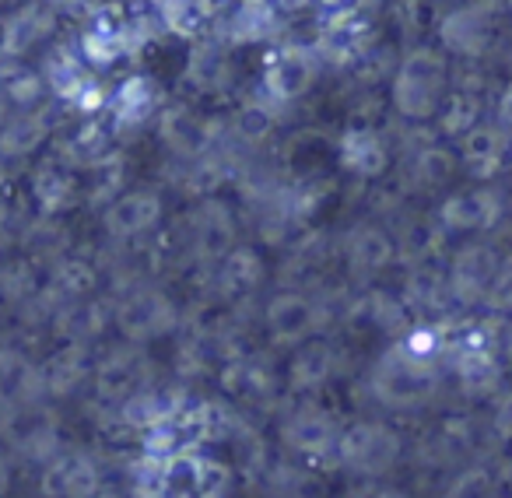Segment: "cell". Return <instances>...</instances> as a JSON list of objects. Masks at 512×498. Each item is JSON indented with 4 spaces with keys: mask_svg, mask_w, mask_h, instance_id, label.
Masks as SVG:
<instances>
[{
    "mask_svg": "<svg viewBox=\"0 0 512 498\" xmlns=\"http://www.w3.org/2000/svg\"><path fill=\"white\" fill-rule=\"evenodd\" d=\"M439 383H442L439 362L411 358L397 344L369 372L372 397L386 411H418V407H425L439 393Z\"/></svg>",
    "mask_w": 512,
    "mask_h": 498,
    "instance_id": "1",
    "label": "cell"
},
{
    "mask_svg": "<svg viewBox=\"0 0 512 498\" xmlns=\"http://www.w3.org/2000/svg\"><path fill=\"white\" fill-rule=\"evenodd\" d=\"M446 92H449V64L432 46H418V50L407 53L400 60L390 85L393 109L411 123L432 120L439 113Z\"/></svg>",
    "mask_w": 512,
    "mask_h": 498,
    "instance_id": "2",
    "label": "cell"
},
{
    "mask_svg": "<svg viewBox=\"0 0 512 498\" xmlns=\"http://www.w3.org/2000/svg\"><path fill=\"white\" fill-rule=\"evenodd\" d=\"M404 442L383 421H358L337 439V463L358 477H383L400 463Z\"/></svg>",
    "mask_w": 512,
    "mask_h": 498,
    "instance_id": "3",
    "label": "cell"
},
{
    "mask_svg": "<svg viewBox=\"0 0 512 498\" xmlns=\"http://www.w3.org/2000/svg\"><path fill=\"white\" fill-rule=\"evenodd\" d=\"M498 260H502V253H498L495 246H488V242H467V246L456 249L446 271L449 299L467 309L481 306L491 288V278H495V271H498Z\"/></svg>",
    "mask_w": 512,
    "mask_h": 498,
    "instance_id": "4",
    "label": "cell"
},
{
    "mask_svg": "<svg viewBox=\"0 0 512 498\" xmlns=\"http://www.w3.org/2000/svg\"><path fill=\"white\" fill-rule=\"evenodd\" d=\"M264 327L285 348L313 341L323 327V306L306 292H278L264 306Z\"/></svg>",
    "mask_w": 512,
    "mask_h": 498,
    "instance_id": "5",
    "label": "cell"
},
{
    "mask_svg": "<svg viewBox=\"0 0 512 498\" xmlns=\"http://www.w3.org/2000/svg\"><path fill=\"white\" fill-rule=\"evenodd\" d=\"M498 218H502V193L491 190V186H484V183L453 190L439 204L442 232H453V235L488 232V228L498 225Z\"/></svg>",
    "mask_w": 512,
    "mask_h": 498,
    "instance_id": "6",
    "label": "cell"
},
{
    "mask_svg": "<svg viewBox=\"0 0 512 498\" xmlns=\"http://www.w3.org/2000/svg\"><path fill=\"white\" fill-rule=\"evenodd\" d=\"M495 39V15L484 4H470V8H453L442 15L439 22V43L446 46L453 57L477 60Z\"/></svg>",
    "mask_w": 512,
    "mask_h": 498,
    "instance_id": "7",
    "label": "cell"
},
{
    "mask_svg": "<svg viewBox=\"0 0 512 498\" xmlns=\"http://www.w3.org/2000/svg\"><path fill=\"white\" fill-rule=\"evenodd\" d=\"M116 323L130 341H155V337L169 334L176 327V306L155 288H141L130 299H123Z\"/></svg>",
    "mask_w": 512,
    "mask_h": 498,
    "instance_id": "8",
    "label": "cell"
},
{
    "mask_svg": "<svg viewBox=\"0 0 512 498\" xmlns=\"http://www.w3.org/2000/svg\"><path fill=\"white\" fill-rule=\"evenodd\" d=\"M344 260L358 278H376L397 260V242L379 221H358L344 235Z\"/></svg>",
    "mask_w": 512,
    "mask_h": 498,
    "instance_id": "9",
    "label": "cell"
},
{
    "mask_svg": "<svg viewBox=\"0 0 512 498\" xmlns=\"http://www.w3.org/2000/svg\"><path fill=\"white\" fill-rule=\"evenodd\" d=\"M281 439L292 453L302 456H327L337 453V439H341V428L320 407H299L281 421Z\"/></svg>",
    "mask_w": 512,
    "mask_h": 498,
    "instance_id": "10",
    "label": "cell"
},
{
    "mask_svg": "<svg viewBox=\"0 0 512 498\" xmlns=\"http://www.w3.org/2000/svg\"><path fill=\"white\" fill-rule=\"evenodd\" d=\"M316 74H320V64H316L313 53L302 50V46H288V50L271 57L264 85H267V92H271V99L295 102L316 85Z\"/></svg>",
    "mask_w": 512,
    "mask_h": 498,
    "instance_id": "11",
    "label": "cell"
},
{
    "mask_svg": "<svg viewBox=\"0 0 512 498\" xmlns=\"http://www.w3.org/2000/svg\"><path fill=\"white\" fill-rule=\"evenodd\" d=\"M162 221V200L151 190H130L120 193L106 204L102 211V225H106L109 235L116 239H134V235H144Z\"/></svg>",
    "mask_w": 512,
    "mask_h": 498,
    "instance_id": "12",
    "label": "cell"
},
{
    "mask_svg": "<svg viewBox=\"0 0 512 498\" xmlns=\"http://www.w3.org/2000/svg\"><path fill=\"white\" fill-rule=\"evenodd\" d=\"M43 491L50 498H92L99 491V467L85 453H53L43 467Z\"/></svg>",
    "mask_w": 512,
    "mask_h": 498,
    "instance_id": "13",
    "label": "cell"
},
{
    "mask_svg": "<svg viewBox=\"0 0 512 498\" xmlns=\"http://www.w3.org/2000/svg\"><path fill=\"white\" fill-rule=\"evenodd\" d=\"M505 155H509V137L498 123H477L460 137V165L481 183L502 172Z\"/></svg>",
    "mask_w": 512,
    "mask_h": 498,
    "instance_id": "14",
    "label": "cell"
},
{
    "mask_svg": "<svg viewBox=\"0 0 512 498\" xmlns=\"http://www.w3.org/2000/svg\"><path fill=\"white\" fill-rule=\"evenodd\" d=\"M341 165L362 179H379L390 165V144L379 130L355 127L341 137Z\"/></svg>",
    "mask_w": 512,
    "mask_h": 498,
    "instance_id": "15",
    "label": "cell"
},
{
    "mask_svg": "<svg viewBox=\"0 0 512 498\" xmlns=\"http://www.w3.org/2000/svg\"><path fill=\"white\" fill-rule=\"evenodd\" d=\"M334 372H337L334 344L313 337V341H306V344L295 348L292 362H288V383H292V390L309 393V390H320L323 383H330Z\"/></svg>",
    "mask_w": 512,
    "mask_h": 498,
    "instance_id": "16",
    "label": "cell"
},
{
    "mask_svg": "<svg viewBox=\"0 0 512 498\" xmlns=\"http://www.w3.org/2000/svg\"><path fill=\"white\" fill-rule=\"evenodd\" d=\"M158 130H162V141L169 144L176 155H183V158H200L207 148H211V141H214L211 127H207V123L200 120L197 113H190V109H183V106L162 113V123H158Z\"/></svg>",
    "mask_w": 512,
    "mask_h": 498,
    "instance_id": "17",
    "label": "cell"
},
{
    "mask_svg": "<svg viewBox=\"0 0 512 498\" xmlns=\"http://www.w3.org/2000/svg\"><path fill=\"white\" fill-rule=\"evenodd\" d=\"M43 383V372L22 358L18 351H0V404L15 407H29L36 404V390Z\"/></svg>",
    "mask_w": 512,
    "mask_h": 498,
    "instance_id": "18",
    "label": "cell"
},
{
    "mask_svg": "<svg viewBox=\"0 0 512 498\" xmlns=\"http://www.w3.org/2000/svg\"><path fill=\"white\" fill-rule=\"evenodd\" d=\"M404 309H414V313H435L449 302L446 292V274L439 271L428 260H418V264L407 271L404 281Z\"/></svg>",
    "mask_w": 512,
    "mask_h": 498,
    "instance_id": "19",
    "label": "cell"
},
{
    "mask_svg": "<svg viewBox=\"0 0 512 498\" xmlns=\"http://www.w3.org/2000/svg\"><path fill=\"white\" fill-rule=\"evenodd\" d=\"M232 242H235L232 211L225 204H218V200H207L197 211V249L204 257L221 260L232 249Z\"/></svg>",
    "mask_w": 512,
    "mask_h": 498,
    "instance_id": "20",
    "label": "cell"
},
{
    "mask_svg": "<svg viewBox=\"0 0 512 498\" xmlns=\"http://www.w3.org/2000/svg\"><path fill=\"white\" fill-rule=\"evenodd\" d=\"M264 274H267L264 260H260V253H256V249H249V246H232L225 257H221L218 278H221V288H225V292H232V295L253 292V288L264 281Z\"/></svg>",
    "mask_w": 512,
    "mask_h": 498,
    "instance_id": "21",
    "label": "cell"
},
{
    "mask_svg": "<svg viewBox=\"0 0 512 498\" xmlns=\"http://www.w3.org/2000/svg\"><path fill=\"white\" fill-rule=\"evenodd\" d=\"M463 393H491L498 386V362L481 344H463L453 365Z\"/></svg>",
    "mask_w": 512,
    "mask_h": 498,
    "instance_id": "22",
    "label": "cell"
},
{
    "mask_svg": "<svg viewBox=\"0 0 512 498\" xmlns=\"http://www.w3.org/2000/svg\"><path fill=\"white\" fill-rule=\"evenodd\" d=\"M46 134V120L39 113H22V116H8V123L0 127V155L8 158H25L36 148H43Z\"/></svg>",
    "mask_w": 512,
    "mask_h": 498,
    "instance_id": "23",
    "label": "cell"
},
{
    "mask_svg": "<svg viewBox=\"0 0 512 498\" xmlns=\"http://www.w3.org/2000/svg\"><path fill=\"white\" fill-rule=\"evenodd\" d=\"M439 130L446 137H463L481 123V99L470 88H449L446 99L439 106Z\"/></svg>",
    "mask_w": 512,
    "mask_h": 498,
    "instance_id": "24",
    "label": "cell"
},
{
    "mask_svg": "<svg viewBox=\"0 0 512 498\" xmlns=\"http://www.w3.org/2000/svg\"><path fill=\"white\" fill-rule=\"evenodd\" d=\"M456 176V155L439 144H428V148H418L411 158V183L418 190H439L449 179Z\"/></svg>",
    "mask_w": 512,
    "mask_h": 498,
    "instance_id": "25",
    "label": "cell"
},
{
    "mask_svg": "<svg viewBox=\"0 0 512 498\" xmlns=\"http://www.w3.org/2000/svg\"><path fill=\"white\" fill-rule=\"evenodd\" d=\"M190 81L197 88H204V92H218V88L228 85V78H232V64H228V53L221 50L218 43H204L193 50L190 57Z\"/></svg>",
    "mask_w": 512,
    "mask_h": 498,
    "instance_id": "26",
    "label": "cell"
},
{
    "mask_svg": "<svg viewBox=\"0 0 512 498\" xmlns=\"http://www.w3.org/2000/svg\"><path fill=\"white\" fill-rule=\"evenodd\" d=\"M11 442H15L18 449H43V446H50L53 442V425H50V418H46L43 411H39L36 404H29V407H15L11 411Z\"/></svg>",
    "mask_w": 512,
    "mask_h": 498,
    "instance_id": "27",
    "label": "cell"
},
{
    "mask_svg": "<svg viewBox=\"0 0 512 498\" xmlns=\"http://www.w3.org/2000/svg\"><path fill=\"white\" fill-rule=\"evenodd\" d=\"M46 92V81L32 74V67H8L0 74V95L8 99V106H36Z\"/></svg>",
    "mask_w": 512,
    "mask_h": 498,
    "instance_id": "28",
    "label": "cell"
},
{
    "mask_svg": "<svg viewBox=\"0 0 512 498\" xmlns=\"http://www.w3.org/2000/svg\"><path fill=\"white\" fill-rule=\"evenodd\" d=\"M474 449V421L470 418H446L435 432V456H442V463H453L470 456Z\"/></svg>",
    "mask_w": 512,
    "mask_h": 498,
    "instance_id": "29",
    "label": "cell"
},
{
    "mask_svg": "<svg viewBox=\"0 0 512 498\" xmlns=\"http://www.w3.org/2000/svg\"><path fill=\"white\" fill-rule=\"evenodd\" d=\"M365 316H369L372 327L383 330V334H407V320H411L404 302L390 292H369V299H365Z\"/></svg>",
    "mask_w": 512,
    "mask_h": 498,
    "instance_id": "30",
    "label": "cell"
},
{
    "mask_svg": "<svg viewBox=\"0 0 512 498\" xmlns=\"http://www.w3.org/2000/svg\"><path fill=\"white\" fill-rule=\"evenodd\" d=\"M225 386L235 393V397L242 400H256V397H264L267 390L274 386L271 372L260 369L256 362H235L225 369Z\"/></svg>",
    "mask_w": 512,
    "mask_h": 498,
    "instance_id": "31",
    "label": "cell"
},
{
    "mask_svg": "<svg viewBox=\"0 0 512 498\" xmlns=\"http://www.w3.org/2000/svg\"><path fill=\"white\" fill-rule=\"evenodd\" d=\"M235 134L246 144H264L274 134V113L264 102H246V106L235 113Z\"/></svg>",
    "mask_w": 512,
    "mask_h": 498,
    "instance_id": "32",
    "label": "cell"
},
{
    "mask_svg": "<svg viewBox=\"0 0 512 498\" xmlns=\"http://www.w3.org/2000/svg\"><path fill=\"white\" fill-rule=\"evenodd\" d=\"M151 102H155V85L148 78H130L120 85L113 106L120 120H141V116L151 113Z\"/></svg>",
    "mask_w": 512,
    "mask_h": 498,
    "instance_id": "33",
    "label": "cell"
},
{
    "mask_svg": "<svg viewBox=\"0 0 512 498\" xmlns=\"http://www.w3.org/2000/svg\"><path fill=\"white\" fill-rule=\"evenodd\" d=\"M71 193H74V176H71V172L60 169L57 162L43 165V169H39V176H36V197H39V204H46V207H64L67 200H71Z\"/></svg>",
    "mask_w": 512,
    "mask_h": 498,
    "instance_id": "34",
    "label": "cell"
},
{
    "mask_svg": "<svg viewBox=\"0 0 512 498\" xmlns=\"http://www.w3.org/2000/svg\"><path fill=\"white\" fill-rule=\"evenodd\" d=\"M442 498H491V470L474 463V467H463L453 481L446 484Z\"/></svg>",
    "mask_w": 512,
    "mask_h": 498,
    "instance_id": "35",
    "label": "cell"
},
{
    "mask_svg": "<svg viewBox=\"0 0 512 498\" xmlns=\"http://www.w3.org/2000/svg\"><path fill=\"white\" fill-rule=\"evenodd\" d=\"M481 306H488L491 313H512V253H505L498 260V271L491 278V288Z\"/></svg>",
    "mask_w": 512,
    "mask_h": 498,
    "instance_id": "36",
    "label": "cell"
},
{
    "mask_svg": "<svg viewBox=\"0 0 512 498\" xmlns=\"http://www.w3.org/2000/svg\"><path fill=\"white\" fill-rule=\"evenodd\" d=\"M491 432L502 442H512V390L498 393L491 404Z\"/></svg>",
    "mask_w": 512,
    "mask_h": 498,
    "instance_id": "37",
    "label": "cell"
},
{
    "mask_svg": "<svg viewBox=\"0 0 512 498\" xmlns=\"http://www.w3.org/2000/svg\"><path fill=\"white\" fill-rule=\"evenodd\" d=\"M57 281H60V288L64 292H71V295H85L88 288H92V271H88L85 264H78V260H71V264H64V271L57 274Z\"/></svg>",
    "mask_w": 512,
    "mask_h": 498,
    "instance_id": "38",
    "label": "cell"
},
{
    "mask_svg": "<svg viewBox=\"0 0 512 498\" xmlns=\"http://www.w3.org/2000/svg\"><path fill=\"white\" fill-rule=\"evenodd\" d=\"M169 25H176L183 36H190V32H197L200 29V22H204V11L197 8V4H172L169 11Z\"/></svg>",
    "mask_w": 512,
    "mask_h": 498,
    "instance_id": "39",
    "label": "cell"
},
{
    "mask_svg": "<svg viewBox=\"0 0 512 498\" xmlns=\"http://www.w3.org/2000/svg\"><path fill=\"white\" fill-rule=\"evenodd\" d=\"M491 498H512V460L491 474Z\"/></svg>",
    "mask_w": 512,
    "mask_h": 498,
    "instance_id": "40",
    "label": "cell"
},
{
    "mask_svg": "<svg viewBox=\"0 0 512 498\" xmlns=\"http://www.w3.org/2000/svg\"><path fill=\"white\" fill-rule=\"evenodd\" d=\"M498 127L512 130V78L505 81L502 95H498Z\"/></svg>",
    "mask_w": 512,
    "mask_h": 498,
    "instance_id": "41",
    "label": "cell"
},
{
    "mask_svg": "<svg viewBox=\"0 0 512 498\" xmlns=\"http://www.w3.org/2000/svg\"><path fill=\"white\" fill-rule=\"evenodd\" d=\"M376 498H411V495L400 488H383V491H376Z\"/></svg>",
    "mask_w": 512,
    "mask_h": 498,
    "instance_id": "42",
    "label": "cell"
},
{
    "mask_svg": "<svg viewBox=\"0 0 512 498\" xmlns=\"http://www.w3.org/2000/svg\"><path fill=\"white\" fill-rule=\"evenodd\" d=\"M4 123H8V99L0 95V127H4Z\"/></svg>",
    "mask_w": 512,
    "mask_h": 498,
    "instance_id": "43",
    "label": "cell"
},
{
    "mask_svg": "<svg viewBox=\"0 0 512 498\" xmlns=\"http://www.w3.org/2000/svg\"><path fill=\"white\" fill-rule=\"evenodd\" d=\"M8 488V467H4V460H0V491Z\"/></svg>",
    "mask_w": 512,
    "mask_h": 498,
    "instance_id": "44",
    "label": "cell"
}]
</instances>
